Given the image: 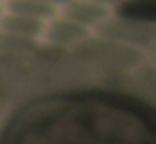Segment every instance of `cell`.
<instances>
[{
	"label": "cell",
	"mask_w": 156,
	"mask_h": 144,
	"mask_svg": "<svg viewBox=\"0 0 156 144\" xmlns=\"http://www.w3.org/2000/svg\"><path fill=\"white\" fill-rule=\"evenodd\" d=\"M118 12L124 19L156 22V0H129L119 7Z\"/></svg>",
	"instance_id": "obj_1"
}]
</instances>
